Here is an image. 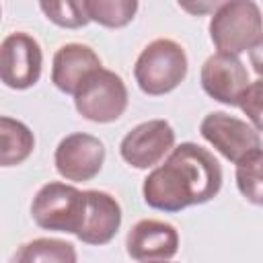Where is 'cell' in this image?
I'll return each mask as SVG.
<instances>
[{
  "label": "cell",
  "instance_id": "obj_6",
  "mask_svg": "<svg viewBox=\"0 0 263 263\" xmlns=\"http://www.w3.org/2000/svg\"><path fill=\"white\" fill-rule=\"evenodd\" d=\"M199 134L210 146H214V150L234 164L261 150L259 132L249 121L224 111L208 113L199 123Z\"/></svg>",
  "mask_w": 263,
  "mask_h": 263
},
{
  "label": "cell",
  "instance_id": "obj_17",
  "mask_svg": "<svg viewBox=\"0 0 263 263\" xmlns=\"http://www.w3.org/2000/svg\"><path fill=\"white\" fill-rule=\"evenodd\" d=\"M263 150L236 162V187L247 201L253 205L263 203Z\"/></svg>",
  "mask_w": 263,
  "mask_h": 263
},
{
  "label": "cell",
  "instance_id": "obj_13",
  "mask_svg": "<svg viewBox=\"0 0 263 263\" xmlns=\"http://www.w3.org/2000/svg\"><path fill=\"white\" fill-rule=\"evenodd\" d=\"M99 68H103V64L92 47L84 43H66L53 53L51 82L60 92L74 95L82 80Z\"/></svg>",
  "mask_w": 263,
  "mask_h": 263
},
{
  "label": "cell",
  "instance_id": "obj_10",
  "mask_svg": "<svg viewBox=\"0 0 263 263\" xmlns=\"http://www.w3.org/2000/svg\"><path fill=\"white\" fill-rule=\"evenodd\" d=\"M199 82L210 99L228 107H238L253 80L249 78V70L238 60V55L216 51L203 62Z\"/></svg>",
  "mask_w": 263,
  "mask_h": 263
},
{
  "label": "cell",
  "instance_id": "obj_16",
  "mask_svg": "<svg viewBox=\"0 0 263 263\" xmlns=\"http://www.w3.org/2000/svg\"><path fill=\"white\" fill-rule=\"evenodd\" d=\"M88 21L107 29H121L129 25L138 12L136 0H82Z\"/></svg>",
  "mask_w": 263,
  "mask_h": 263
},
{
  "label": "cell",
  "instance_id": "obj_2",
  "mask_svg": "<svg viewBox=\"0 0 263 263\" xmlns=\"http://www.w3.org/2000/svg\"><path fill=\"white\" fill-rule=\"evenodd\" d=\"M208 31L218 53L238 55L245 51L261 49L263 43L261 8L253 0L220 2L212 12Z\"/></svg>",
  "mask_w": 263,
  "mask_h": 263
},
{
  "label": "cell",
  "instance_id": "obj_3",
  "mask_svg": "<svg viewBox=\"0 0 263 263\" xmlns=\"http://www.w3.org/2000/svg\"><path fill=\"white\" fill-rule=\"evenodd\" d=\"M187 53L175 39L150 41L134 64V78L138 88L148 97H160L175 90L187 76Z\"/></svg>",
  "mask_w": 263,
  "mask_h": 263
},
{
  "label": "cell",
  "instance_id": "obj_5",
  "mask_svg": "<svg viewBox=\"0 0 263 263\" xmlns=\"http://www.w3.org/2000/svg\"><path fill=\"white\" fill-rule=\"evenodd\" d=\"M72 97L78 115L92 123L117 121L125 113L129 101L123 78L107 68L90 72Z\"/></svg>",
  "mask_w": 263,
  "mask_h": 263
},
{
  "label": "cell",
  "instance_id": "obj_19",
  "mask_svg": "<svg viewBox=\"0 0 263 263\" xmlns=\"http://www.w3.org/2000/svg\"><path fill=\"white\" fill-rule=\"evenodd\" d=\"M261 95H263V82H261V78H257L251 82V86L247 88V92L242 95V99L238 103V107L249 115L251 125L257 132H261Z\"/></svg>",
  "mask_w": 263,
  "mask_h": 263
},
{
  "label": "cell",
  "instance_id": "obj_18",
  "mask_svg": "<svg viewBox=\"0 0 263 263\" xmlns=\"http://www.w3.org/2000/svg\"><path fill=\"white\" fill-rule=\"evenodd\" d=\"M39 8L47 21L62 29H80L90 23L82 2H39Z\"/></svg>",
  "mask_w": 263,
  "mask_h": 263
},
{
  "label": "cell",
  "instance_id": "obj_12",
  "mask_svg": "<svg viewBox=\"0 0 263 263\" xmlns=\"http://www.w3.org/2000/svg\"><path fill=\"white\" fill-rule=\"evenodd\" d=\"M121 205L111 193L86 189V214L76 238L92 247L109 245L121 226Z\"/></svg>",
  "mask_w": 263,
  "mask_h": 263
},
{
  "label": "cell",
  "instance_id": "obj_4",
  "mask_svg": "<svg viewBox=\"0 0 263 263\" xmlns=\"http://www.w3.org/2000/svg\"><path fill=\"white\" fill-rule=\"evenodd\" d=\"M86 214V191L62 181H49L35 193L31 201L33 222L51 232L78 234Z\"/></svg>",
  "mask_w": 263,
  "mask_h": 263
},
{
  "label": "cell",
  "instance_id": "obj_1",
  "mask_svg": "<svg viewBox=\"0 0 263 263\" xmlns=\"http://www.w3.org/2000/svg\"><path fill=\"white\" fill-rule=\"evenodd\" d=\"M222 189V168L216 156L199 144L181 142L164 164L152 168L142 185L144 203L152 210L175 214L189 205L214 199Z\"/></svg>",
  "mask_w": 263,
  "mask_h": 263
},
{
  "label": "cell",
  "instance_id": "obj_9",
  "mask_svg": "<svg viewBox=\"0 0 263 263\" xmlns=\"http://www.w3.org/2000/svg\"><path fill=\"white\" fill-rule=\"evenodd\" d=\"M105 162V144L84 132L68 134L60 140L53 152V164L60 177L72 183H84L95 179Z\"/></svg>",
  "mask_w": 263,
  "mask_h": 263
},
{
  "label": "cell",
  "instance_id": "obj_14",
  "mask_svg": "<svg viewBox=\"0 0 263 263\" xmlns=\"http://www.w3.org/2000/svg\"><path fill=\"white\" fill-rule=\"evenodd\" d=\"M35 150V134L14 117L0 115V166L10 168L23 164Z\"/></svg>",
  "mask_w": 263,
  "mask_h": 263
},
{
  "label": "cell",
  "instance_id": "obj_15",
  "mask_svg": "<svg viewBox=\"0 0 263 263\" xmlns=\"http://www.w3.org/2000/svg\"><path fill=\"white\" fill-rule=\"evenodd\" d=\"M16 263H78V255L74 245L68 240L41 236L18 249Z\"/></svg>",
  "mask_w": 263,
  "mask_h": 263
},
{
  "label": "cell",
  "instance_id": "obj_21",
  "mask_svg": "<svg viewBox=\"0 0 263 263\" xmlns=\"http://www.w3.org/2000/svg\"><path fill=\"white\" fill-rule=\"evenodd\" d=\"M0 18H2V8H0Z\"/></svg>",
  "mask_w": 263,
  "mask_h": 263
},
{
  "label": "cell",
  "instance_id": "obj_8",
  "mask_svg": "<svg viewBox=\"0 0 263 263\" xmlns=\"http://www.w3.org/2000/svg\"><path fill=\"white\" fill-rule=\"evenodd\" d=\"M175 148V129L166 119H148L132 127L121 144L119 154L121 158L138 168L148 171L154 168L168 152Z\"/></svg>",
  "mask_w": 263,
  "mask_h": 263
},
{
  "label": "cell",
  "instance_id": "obj_7",
  "mask_svg": "<svg viewBox=\"0 0 263 263\" xmlns=\"http://www.w3.org/2000/svg\"><path fill=\"white\" fill-rule=\"evenodd\" d=\"M43 70V51L39 41L16 31L0 43V82L12 90H27L35 86Z\"/></svg>",
  "mask_w": 263,
  "mask_h": 263
},
{
  "label": "cell",
  "instance_id": "obj_11",
  "mask_svg": "<svg viewBox=\"0 0 263 263\" xmlns=\"http://www.w3.org/2000/svg\"><path fill=\"white\" fill-rule=\"evenodd\" d=\"M125 251L132 259L142 263L168 261L179 251V232L171 222L164 220H140L127 232Z\"/></svg>",
  "mask_w": 263,
  "mask_h": 263
},
{
  "label": "cell",
  "instance_id": "obj_20",
  "mask_svg": "<svg viewBox=\"0 0 263 263\" xmlns=\"http://www.w3.org/2000/svg\"><path fill=\"white\" fill-rule=\"evenodd\" d=\"M148 263H168V261H148Z\"/></svg>",
  "mask_w": 263,
  "mask_h": 263
}]
</instances>
